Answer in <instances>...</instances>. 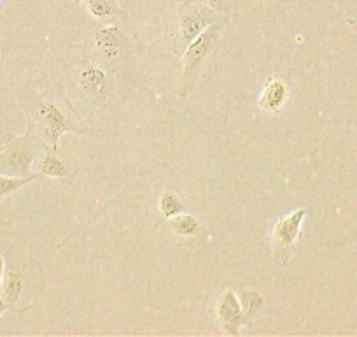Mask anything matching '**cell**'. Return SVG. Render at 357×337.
Here are the masks:
<instances>
[{
  "mask_svg": "<svg viewBox=\"0 0 357 337\" xmlns=\"http://www.w3.org/2000/svg\"><path fill=\"white\" fill-rule=\"evenodd\" d=\"M29 122L47 148L56 150L65 132L86 136L89 129L82 122L77 109L72 106L63 85L50 83L32 99L29 108Z\"/></svg>",
  "mask_w": 357,
  "mask_h": 337,
  "instance_id": "cell-1",
  "label": "cell"
},
{
  "mask_svg": "<svg viewBox=\"0 0 357 337\" xmlns=\"http://www.w3.org/2000/svg\"><path fill=\"white\" fill-rule=\"evenodd\" d=\"M142 43L133 27L121 15L109 22H102L89 32L84 44V55L100 62L105 67L119 72L132 67L140 55Z\"/></svg>",
  "mask_w": 357,
  "mask_h": 337,
  "instance_id": "cell-2",
  "label": "cell"
},
{
  "mask_svg": "<svg viewBox=\"0 0 357 337\" xmlns=\"http://www.w3.org/2000/svg\"><path fill=\"white\" fill-rule=\"evenodd\" d=\"M6 271L0 294L9 311L22 313L32 308L46 287V276L39 262L29 257L18 244L4 243Z\"/></svg>",
  "mask_w": 357,
  "mask_h": 337,
  "instance_id": "cell-3",
  "label": "cell"
},
{
  "mask_svg": "<svg viewBox=\"0 0 357 337\" xmlns=\"http://www.w3.org/2000/svg\"><path fill=\"white\" fill-rule=\"evenodd\" d=\"M118 74L100 62L82 57L70 71L65 85L68 99L77 113L104 111L114 101Z\"/></svg>",
  "mask_w": 357,
  "mask_h": 337,
  "instance_id": "cell-4",
  "label": "cell"
},
{
  "mask_svg": "<svg viewBox=\"0 0 357 337\" xmlns=\"http://www.w3.org/2000/svg\"><path fill=\"white\" fill-rule=\"evenodd\" d=\"M221 16L200 2H184L165 32V44L168 51L174 55H183L184 50Z\"/></svg>",
  "mask_w": 357,
  "mask_h": 337,
  "instance_id": "cell-5",
  "label": "cell"
},
{
  "mask_svg": "<svg viewBox=\"0 0 357 337\" xmlns=\"http://www.w3.org/2000/svg\"><path fill=\"white\" fill-rule=\"evenodd\" d=\"M46 148L40 137L36 136L32 123L29 122V129L23 136H11L0 143V176H30L36 162Z\"/></svg>",
  "mask_w": 357,
  "mask_h": 337,
  "instance_id": "cell-6",
  "label": "cell"
},
{
  "mask_svg": "<svg viewBox=\"0 0 357 337\" xmlns=\"http://www.w3.org/2000/svg\"><path fill=\"white\" fill-rule=\"evenodd\" d=\"M229 22V16H221L215 23H212L207 30L200 34L183 53V76L178 83V97L186 101L190 94L193 92L198 78L205 67V62L211 57L212 51L218 46L221 39L222 30L226 29Z\"/></svg>",
  "mask_w": 357,
  "mask_h": 337,
  "instance_id": "cell-7",
  "label": "cell"
},
{
  "mask_svg": "<svg viewBox=\"0 0 357 337\" xmlns=\"http://www.w3.org/2000/svg\"><path fill=\"white\" fill-rule=\"evenodd\" d=\"M307 215V209L301 208L289 213V215L279 216L270 225L268 237H270V244H272L273 260L282 267L289 264L291 257H293L294 250L300 243L301 229H303V222Z\"/></svg>",
  "mask_w": 357,
  "mask_h": 337,
  "instance_id": "cell-8",
  "label": "cell"
},
{
  "mask_svg": "<svg viewBox=\"0 0 357 337\" xmlns=\"http://www.w3.org/2000/svg\"><path fill=\"white\" fill-rule=\"evenodd\" d=\"M36 171L43 178L72 181L79 173V165L70 153H61L60 150L46 148L36 162Z\"/></svg>",
  "mask_w": 357,
  "mask_h": 337,
  "instance_id": "cell-9",
  "label": "cell"
},
{
  "mask_svg": "<svg viewBox=\"0 0 357 337\" xmlns=\"http://www.w3.org/2000/svg\"><path fill=\"white\" fill-rule=\"evenodd\" d=\"M215 316H218V322L221 323L222 330H225L228 336L238 337L242 334V327L249 325L252 320L243 313L242 306H240L238 297H236V292L233 288H226L222 292L221 297L218 299V304H215Z\"/></svg>",
  "mask_w": 357,
  "mask_h": 337,
  "instance_id": "cell-10",
  "label": "cell"
},
{
  "mask_svg": "<svg viewBox=\"0 0 357 337\" xmlns=\"http://www.w3.org/2000/svg\"><path fill=\"white\" fill-rule=\"evenodd\" d=\"M289 101V74H273L264 83L263 92L257 99V108L264 113L275 115Z\"/></svg>",
  "mask_w": 357,
  "mask_h": 337,
  "instance_id": "cell-11",
  "label": "cell"
},
{
  "mask_svg": "<svg viewBox=\"0 0 357 337\" xmlns=\"http://www.w3.org/2000/svg\"><path fill=\"white\" fill-rule=\"evenodd\" d=\"M165 227H167L172 236L178 237V239L193 241L204 236V223H202V220L197 215L188 211L165 222Z\"/></svg>",
  "mask_w": 357,
  "mask_h": 337,
  "instance_id": "cell-12",
  "label": "cell"
},
{
  "mask_svg": "<svg viewBox=\"0 0 357 337\" xmlns=\"http://www.w3.org/2000/svg\"><path fill=\"white\" fill-rule=\"evenodd\" d=\"M186 211H190L188 202L177 192L165 190L156 201V222L154 223H156V227H160L165 222H168V220L183 215Z\"/></svg>",
  "mask_w": 357,
  "mask_h": 337,
  "instance_id": "cell-13",
  "label": "cell"
},
{
  "mask_svg": "<svg viewBox=\"0 0 357 337\" xmlns=\"http://www.w3.org/2000/svg\"><path fill=\"white\" fill-rule=\"evenodd\" d=\"M82 6H84L89 18L95 20L97 23L109 22V20L121 15V9H119L116 0H82Z\"/></svg>",
  "mask_w": 357,
  "mask_h": 337,
  "instance_id": "cell-14",
  "label": "cell"
},
{
  "mask_svg": "<svg viewBox=\"0 0 357 337\" xmlns=\"http://www.w3.org/2000/svg\"><path fill=\"white\" fill-rule=\"evenodd\" d=\"M236 297H238V302L240 306H242L243 313H245L250 320L256 318L261 313V309H263V295H261L259 292L252 290V288H238V290H236Z\"/></svg>",
  "mask_w": 357,
  "mask_h": 337,
  "instance_id": "cell-15",
  "label": "cell"
},
{
  "mask_svg": "<svg viewBox=\"0 0 357 337\" xmlns=\"http://www.w3.org/2000/svg\"><path fill=\"white\" fill-rule=\"evenodd\" d=\"M37 180H43V176H40L39 173L30 174V176H25V178L0 176V204H2L4 199L11 197L13 194H16V192L22 190L23 187H26V185L33 183V181Z\"/></svg>",
  "mask_w": 357,
  "mask_h": 337,
  "instance_id": "cell-16",
  "label": "cell"
},
{
  "mask_svg": "<svg viewBox=\"0 0 357 337\" xmlns=\"http://www.w3.org/2000/svg\"><path fill=\"white\" fill-rule=\"evenodd\" d=\"M186 2H200V4L208 6L218 15L222 16H229V13L233 9V0H186Z\"/></svg>",
  "mask_w": 357,
  "mask_h": 337,
  "instance_id": "cell-17",
  "label": "cell"
},
{
  "mask_svg": "<svg viewBox=\"0 0 357 337\" xmlns=\"http://www.w3.org/2000/svg\"><path fill=\"white\" fill-rule=\"evenodd\" d=\"M6 271V250H4V241H0V283H2V278H4Z\"/></svg>",
  "mask_w": 357,
  "mask_h": 337,
  "instance_id": "cell-18",
  "label": "cell"
},
{
  "mask_svg": "<svg viewBox=\"0 0 357 337\" xmlns=\"http://www.w3.org/2000/svg\"><path fill=\"white\" fill-rule=\"evenodd\" d=\"M6 311H9V308H8V304H6V301H4V297H2V294H0V316L4 315Z\"/></svg>",
  "mask_w": 357,
  "mask_h": 337,
  "instance_id": "cell-19",
  "label": "cell"
}]
</instances>
